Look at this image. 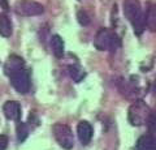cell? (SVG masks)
I'll return each mask as SVG.
<instances>
[{
  "label": "cell",
  "mask_w": 156,
  "mask_h": 150,
  "mask_svg": "<svg viewBox=\"0 0 156 150\" xmlns=\"http://www.w3.org/2000/svg\"><path fill=\"white\" fill-rule=\"evenodd\" d=\"M151 114H152V110L150 108V106L142 99H136L129 107L128 120L134 127H140L148 123Z\"/></svg>",
  "instance_id": "7a4b0ae2"
},
{
  "label": "cell",
  "mask_w": 156,
  "mask_h": 150,
  "mask_svg": "<svg viewBox=\"0 0 156 150\" xmlns=\"http://www.w3.org/2000/svg\"><path fill=\"white\" fill-rule=\"evenodd\" d=\"M0 35L4 38L12 35V22L5 13L0 14Z\"/></svg>",
  "instance_id": "5bb4252c"
},
{
  "label": "cell",
  "mask_w": 156,
  "mask_h": 150,
  "mask_svg": "<svg viewBox=\"0 0 156 150\" xmlns=\"http://www.w3.org/2000/svg\"><path fill=\"white\" fill-rule=\"evenodd\" d=\"M68 72H69L70 79L74 82H81L86 77V72L82 69L80 65H70L69 68H68Z\"/></svg>",
  "instance_id": "9a60e30c"
},
{
  "label": "cell",
  "mask_w": 156,
  "mask_h": 150,
  "mask_svg": "<svg viewBox=\"0 0 156 150\" xmlns=\"http://www.w3.org/2000/svg\"><path fill=\"white\" fill-rule=\"evenodd\" d=\"M77 18H78V22H80L81 25H83V26H86V25H89V24H90V17H89V14H87L86 12H83V11H80V12H78Z\"/></svg>",
  "instance_id": "e0dca14e"
},
{
  "label": "cell",
  "mask_w": 156,
  "mask_h": 150,
  "mask_svg": "<svg viewBox=\"0 0 156 150\" xmlns=\"http://www.w3.org/2000/svg\"><path fill=\"white\" fill-rule=\"evenodd\" d=\"M0 7L7 11V9L9 8V5H8V0H0Z\"/></svg>",
  "instance_id": "ffe728a7"
},
{
  "label": "cell",
  "mask_w": 156,
  "mask_h": 150,
  "mask_svg": "<svg viewBox=\"0 0 156 150\" xmlns=\"http://www.w3.org/2000/svg\"><path fill=\"white\" fill-rule=\"evenodd\" d=\"M51 48H52V52L56 57H62L64 55V51H65V45H64V41L60 35H52L51 38Z\"/></svg>",
  "instance_id": "7c38bea8"
},
{
  "label": "cell",
  "mask_w": 156,
  "mask_h": 150,
  "mask_svg": "<svg viewBox=\"0 0 156 150\" xmlns=\"http://www.w3.org/2000/svg\"><path fill=\"white\" fill-rule=\"evenodd\" d=\"M146 17V26L150 31H156V4H151L147 8Z\"/></svg>",
  "instance_id": "4fadbf2b"
},
{
  "label": "cell",
  "mask_w": 156,
  "mask_h": 150,
  "mask_svg": "<svg viewBox=\"0 0 156 150\" xmlns=\"http://www.w3.org/2000/svg\"><path fill=\"white\" fill-rule=\"evenodd\" d=\"M9 80H11V84L14 89H16L20 94H26L29 90H30V76H29V72L22 68L18 69L16 72H13L8 76Z\"/></svg>",
  "instance_id": "8992f818"
},
{
  "label": "cell",
  "mask_w": 156,
  "mask_h": 150,
  "mask_svg": "<svg viewBox=\"0 0 156 150\" xmlns=\"http://www.w3.org/2000/svg\"><path fill=\"white\" fill-rule=\"evenodd\" d=\"M3 112L8 120L20 122V119H21V106L16 101H8L3 106Z\"/></svg>",
  "instance_id": "ba28073f"
},
{
  "label": "cell",
  "mask_w": 156,
  "mask_h": 150,
  "mask_svg": "<svg viewBox=\"0 0 156 150\" xmlns=\"http://www.w3.org/2000/svg\"><path fill=\"white\" fill-rule=\"evenodd\" d=\"M135 150H156V137L152 134H143L136 140Z\"/></svg>",
  "instance_id": "8fae6325"
},
{
  "label": "cell",
  "mask_w": 156,
  "mask_h": 150,
  "mask_svg": "<svg viewBox=\"0 0 156 150\" xmlns=\"http://www.w3.org/2000/svg\"><path fill=\"white\" fill-rule=\"evenodd\" d=\"M52 133L57 144L62 149H65V150L73 149V146H74V136H73L72 129L66 124L56 123L52 127Z\"/></svg>",
  "instance_id": "277c9868"
},
{
  "label": "cell",
  "mask_w": 156,
  "mask_h": 150,
  "mask_svg": "<svg viewBox=\"0 0 156 150\" xmlns=\"http://www.w3.org/2000/svg\"><path fill=\"white\" fill-rule=\"evenodd\" d=\"M124 13H125V17L128 18V21L133 26L135 34L136 35L142 34L146 27V17L138 0H125Z\"/></svg>",
  "instance_id": "6da1fadb"
},
{
  "label": "cell",
  "mask_w": 156,
  "mask_h": 150,
  "mask_svg": "<svg viewBox=\"0 0 156 150\" xmlns=\"http://www.w3.org/2000/svg\"><path fill=\"white\" fill-rule=\"evenodd\" d=\"M92 133H94V130H92V127L89 122H86V120H82V122L78 123L77 125V134H78V138H80V141L82 145H89L91 138H92Z\"/></svg>",
  "instance_id": "9c48e42d"
},
{
  "label": "cell",
  "mask_w": 156,
  "mask_h": 150,
  "mask_svg": "<svg viewBox=\"0 0 156 150\" xmlns=\"http://www.w3.org/2000/svg\"><path fill=\"white\" fill-rule=\"evenodd\" d=\"M154 91H155V94H156V79H155V82H154Z\"/></svg>",
  "instance_id": "44dd1931"
},
{
  "label": "cell",
  "mask_w": 156,
  "mask_h": 150,
  "mask_svg": "<svg viewBox=\"0 0 156 150\" xmlns=\"http://www.w3.org/2000/svg\"><path fill=\"white\" fill-rule=\"evenodd\" d=\"M94 46L99 51L113 52L121 46V39L113 30L103 27L96 33L95 39H94Z\"/></svg>",
  "instance_id": "3957f363"
},
{
  "label": "cell",
  "mask_w": 156,
  "mask_h": 150,
  "mask_svg": "<svg viewBox=\"0 0 156 150\" xmlns=\"http://www.w3.org/2000/svg\"><path fill=\"white\" fill-rule=\"evenodd\" d=\"M136 77H131L130 80H125L120 82V91L124 97H126L128 99H134L136 101L140 95L144 94L143 89L140 88L139 82L135 81Z\"/></svg>",
  "instance_id": "52a82bcc"
},
{
  "label": "cell",
  "mask_w": 156,
  "mask_h": 150,
  "mask_svg": "<svg viewBox=\"0 0 156 150\" xmlns=\"http://www.w3.org/2000/svg\"><path fill=\"white\" fill-rule=\"evenodd\" d=\"M9 140L5 134H0V150H7Z\"/></svg>",
  "instance_id": "d6986e66"
},
{
  "label": "cell",
  "mask_w": 156,
  "mask_h": 150,
  "mask_svg": "<svg viewBox=\"0 0 156 150\" xmlns=\"http://www.w3.org/2000/svg\"><path fill=\"white\" fill-rule=\"evenodd\" d=\"M147 125H148L150 130H152V132L156 133V112H154V111H152V114H151V118L148 120Z\"/></svg>",
  "instance_id": "ac0fdd59"
},
{
  "label": "cell",
  "mask_w": 156,
  "mask_h": 150,
  "mask_svg": "<svg viewBox=\"0 0 156 150\" xmlns=\"http://www.w3.org/2000/svg\"><path fill=\"white\" fill-rule=\"evenodd\" d=\"M14 12L23 17L39 16L44 12V7L33 0H18L14 4Z\"/></svg>",
  "instance_id": "5b68a950"
},
{
  "label": "cell",
  "mask_w": 156,
  "mask_h": 150,
  "mask_svg": "<svg viewBox=\"0 0 156 150\" xmlns=\"http://www.w3.org/2000/svg\"><path fill=\"white\" fill-rule=\"evenodd\" d=\"M29 133H30V129H29V125L26 123L18 122L17 124V140L18 142H23L27 138Z\"/></svg>",
  "instance_id": "2e32d148"
},
{
  "label": "cell",
  "mask_w": 156,
  "mask_h": 150,
  "mask_svg": "<svg viewBox=\"0 0 156 150\" xmlns=\"http://www.w3.org/2000/svg\"><path fill=\"white\" fill-rule=\"evenodd\" d=\"M25 67V61L21 56H17V55H11L8 57V60L5 61L4 64V71H5V75L9 76L13 72H16L18 69H22Z\"/></svg>",
  "instance_id": "30bf717a"
}]
</instances>
